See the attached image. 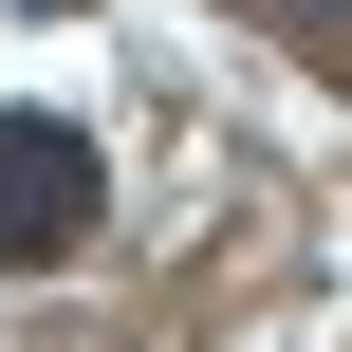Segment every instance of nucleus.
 <instances>
[{"label": "nucleus", "mask_w": 352, "mask_h": 352, "mask_svg": "<svg viewBox=\"0 0 352 352\" xmlns=\"http://www.w3.org/2000/svg\"><path fill=\"white\" fill-rule=\"evenodd\" d=\"M93 241V148L56 111H0V260H74Z\"/></svg>", "instance_id": "obj_1"}, {"label": "nucleus", "mask_w": 352, "mask_h": 352, "mask_svg": "<svg viewBox=\"0 0 352 352\" xmlns=\"http://www.w3.org/2000/svg\"><path fill=\"white\" fill-rule=\"evenodd\" d=\"M260 19H278L297 56H352V0H260Z\"/></svg>", "instance_id": "obj_2"}]
</instances>
